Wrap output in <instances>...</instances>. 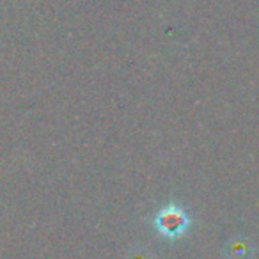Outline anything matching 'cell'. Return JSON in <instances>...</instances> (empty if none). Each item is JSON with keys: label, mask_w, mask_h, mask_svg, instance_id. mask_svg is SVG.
<instances>
[{"label": "cell", "mask_w": 259, "mask_h": 259, "mask_svg": "<svg viewBox=\"0 0 259 259\" xmlns=\"http://www.w3.org/2000/svg\"><path fill=\"white\" fill-rule=\"evenodd\" d=\"M187 224H188L187 215L180 208H176V206H169V208L162 209L158 213V217H156V227H158V231L170 238L180 236L185 231V227H187Z\"/></svg>", "instance_id": "6da1fadb"}]
</instances>
